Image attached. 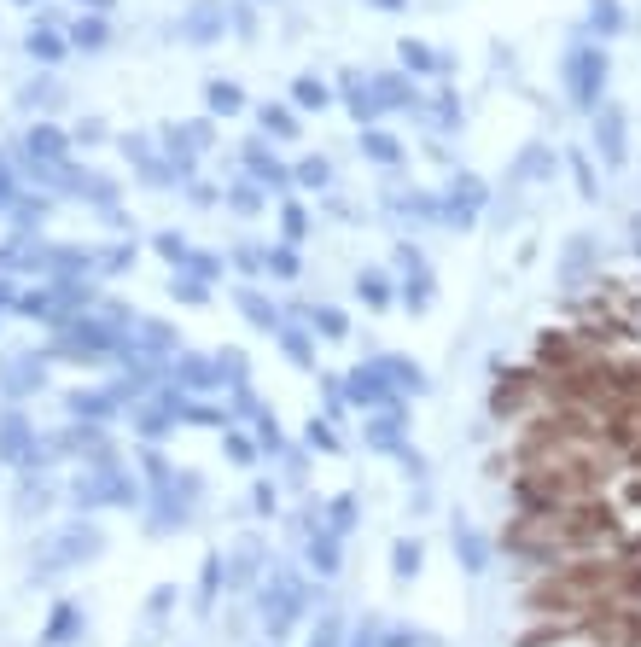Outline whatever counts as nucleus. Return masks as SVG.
I'll list each match as a JSON object with an SVG mask.
<instances>
[{
    "label": "nucleus",
    "instance_id": "obj_11",
    "mask_svg": "<svg viewBox=\"0 0 641 647\" xmlns=\"http://www.w3.org/2000/svg\"><path fill=\"white\" fill-rule=\"evenodd\" d=\"M263 123H269L274 135H292V129H298V123H292V117H286L280 105H269V111H263Z\"/></svg>",
    "mask_w": 641,
    "mask_h": 647
},
{
    "label": "nucleus",
    "instance_id": "obj_8",
    "mask_svg": "<svg viewBox=\"0 0 641 647\" xmlns=\"http://www.w3.org/2000/svg\"><path fill=\"white\" fill-rule=\"evenodd\" d=\"M403 65H414V70H432L438 59H432V47H426V41H403Z\"/></svg>",
    "mask_w": 641,
    "mask_h": 647
},
{
    "label": "nucleus",
    "instance_id": "obj_9",
    "mask_svg": "<svg viewBox=\"0 0 641 647\" xmlns=\"http://www.w3.org/2000/svg\"><path fill=\"white\" fill-rule=\"evenodd\" d=\"M362 146H368V158H379V164H397V140L391 135H368Z\"/></svg>",
    "mask_w": 641,
    "mask_h": 647
},
{
    "label": "nucleus",
    "instance_id": "obj_3",
    "mask_svg": "<svg viewBox=\"0 0 641 647\" xmlns=\"http://www.w3.org/2000/svg\"><path fill=\"white\" fill-rule=\"evenodd\" d=\"M589 24H595V30H624V6H618V0H589Z\"/></svg>",
    "mask_w": 641,
    "mask_h": 647
},
{
    "label": "nucleus",
    "instance_id": "obj_7",
    "mask_svg": "<svg viewBox=\"0 0 641 647\" xmlns=\"http://www.w3.org/2000/svg\"><path fill=\"white\" fill-rule=\"evenodd\" d=\"M362 298H368V304H391V286H385V274H362Z\"/></svg>",
    "mask_w": 641,
    "mask_h": 647
},
{
    "label": "nucleus",
    "instance_id": "obj_15",
    "mask_svg": "<svg viewBox=\"0 0 641 647\" xmlns=\"http://www.w3.org/2000/svg\"><path fill=\"white\" fill-rule=\"evenodd\" d=\"M18 6H30V0H18Z\"/></svg>",
    "mask_w": 641,
    "mask_h": 647
},
{
    "label": "nucleus",
    "instance_id": "obj_6",
    "mask_svg": "<svg viewBox=\"0 0 641 647\" xmlns=\"http://www.w3.org/2000/svg\"><path fill=\"white\" fill-rule=\"evenodd\" d=\"M30 53H35V59H65L59 35H47V30H35V35H30Z\"/></svg>",
    "mask_w": 641,
    "mask_h": 647
},
{
    "label": "nucleus",
    "instance_id": "obj_14",
    "mask_svg": "<svg viewBox=\"0 0 641 647\" xmlns=\"http://www.w3.org/2000/svg\"><path fill=\"white\" fill-rule=\"evenodd\" d=\"M368 6H379V12H403L408 0H368Z\"/></svg>",
    "mask_w": 641,
    "mask_h": 647
},
{
    "label": "nucleus",
    "instance_id": "obj_2",
    "mask_svg": "<svg viewBox=\"0 0 641 647\" xmlns=\"http://www.w3.org/2000/svg\"><path fill=\"white\" fill-rule=\"evenodd\" d=\"M187 35H193V41H216V35H222V6H216V0H199V6L187 12Z\"/></svg>",
    "mask_w": 641,
    "mask_h": 647
},
{
    "label": "nucleus",
    "instance_id": "obj_5",
    "mask_svg": "<svg viewBox=\"0 0 641 647\" xmlns=\"http://www.w3.org/2000/svg\"><path fill=\"white\" fill-rule=\"evenodd\" d=\"M245 94H239L234 82H210V111H239Z\"/></svg>",
    "mask_w": 641,
    "mask_h": 647
},
{
    "label": "nucleus",
    "instance_id": "obj_13",
    "mask_svg": "<svg viewBox=\"0 0 641 647\" xmlns=\"http://www.w3.org/2000/svg\"><path fill=\"white\" fill-rule=\"evenodd\" d=\"M234 30H239V35L257 30V12H251V6H234Z\"/></svg>",
    "mask_w": 641,
    "mask_h": 647
},
{
    "label": "nucleus",
    "instance_id": "obj_12",
    "mask_svg": "<svg viewBox=\"0 0 641 647\" xmlns=\"http://www.w3.org/2000/svg\"><path fill=\"white\" fill-rule=\"evenodd\" d=\"M414 566H420V548L403 543V548H397V572H403V578H414Z\"/></svg>",
    "mask_w": 641,
    "mask_h": 647
},
{
    "label": "nucleus",
    "instance_id": "obj_1",
    "mask_svg": "<svg viewBox=\"0 0 641 647\" xmlns=\"http://www.w3.org/2000/svg\"><path fill=\"white\" fill-rule=\"evenodd\" d=\"M601 82H607V53H595V47L566 53V88L577 94V105H595Z\"/></svg>",
    "mask_w": 641,
    "mask_h": 647
},
{
    "label": "nucleus",
    "instance_id": "obj_4",
    "mask_svg": "<svg viewBox=\"0 0 641 647\" xmlns=\"http://www.w3.org/2000/svg\"><path fill=\"white\" fill-rule=\"evenodd\" d=\"M327 100H333V94H327V82H315V76H298V105H309V111H321Z\"/></svg>",
    "mask_w": 641,
    "mask_h": 647
},
{
    "label": "nucleus",
    "instance_id": "obj_10",
    "mask_svg": "<svg viewBox=\"0 0 641 647\" xmlns=\"http://www.w3.org/2000/svg\"><path fill=\"white\" fill-rule=\"evenodd\" d=\"M76 47H105V24H100V18H82V24H76Z\"/></svg>",
    "mask_w": 641,
    "mask_h": 647
}]
</instances>
